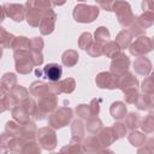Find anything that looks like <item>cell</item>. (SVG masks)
I'll return each mask as SVG.
<instances>
[{"instance_id": "obj_31", "label": "cell", "mask_w": 154, "mask_h": 154, "mask_svg": "<svg viewBox=\"0 0 154 154\" xmlns=\"http://www.w3.org/2000/svg\"><path fill=\"white\" fill-rule=\"evenodd\" d=\"M103 124H102V120L96 116V117H89L87 120H85V124H84V128L87 129L88 132L90 134H97L101 129H102Z\"/></svg>"}, {"instance_id": "obj_36", "label": "cell", "mask_w": 154, "mask_h": 154, "mask_svg": "<svg viewBox=\"0 0 154 154\" xmlns=\"http://www.w3.org/2000/svg\"><path fill=\"white\" fill-rule=\"evenodd\" d=\"M14 37H16V36H14L13 34L6 31L5 28L0 26V46H1L2 48H11Z\"/></svg>"}, {"instance_id": "obj_14", "label": "cell", "mask_w": 154, "mask_h": 154, "mask_svg": "<svg viewBox=\"0 0 154 154\" xmlns=\"http://www.w3.org/2000/svg\"><path fill=\"white\" fill-rule=\"evenodd\" d=\"M117 79H118V76H116L111 71H102L96 75L95 83H96V87H99L100 89L113 90L117 88Z\"/></svg>"}, {"instance_id": "obj_53", "label": "cell", "mask_w": 154, "mask_h": 154, "mask_svg": "<svg viewBox=\"0 0 154 154\" xmlns=\"http://www.w3.org/2000/svg\"><path fill=\"white\" fill-rule=\"evenodd\" d=\"M142 10H143V12L154 13V4H153V0H143L142 1Z\"/></svg>"}, {"instance_id": "obj_42", "label": "cell", "mask_w": 154, "mask_h": 154, "mask_svg": "<svg viewBox=\"0 0 154 154\" xmlns=\"http://www.w3.org/2000/svg\"><path fill=\"white\" fill-rule=\"evenodd\" d=\"M111 129H112V132H113L116 140H120L126 135V126H125V124H123L120 122H116L114 124H112Z\"/></svg>"}, {"instance_id": "obj_7", "label": "cell", "mask_w": 154, "mask_h": 154, "mask_svg": "<svg viewBox=\"0 0 154 154\" xmlns=\"http://www.w3.org/2000/svg\"><path fill=\"white\" fill-rule=\"evenodd\" d=\"M14 58V67L19 75H28L32 71L34 64L30 58L29 49H14L13 51Z\"/></svg>"}, {"instance_id": "obj_8", "label": "cell", "mask_w": 154, "mask_h": 154, "mask_svg": "<svg viewBox=\"0 0 154 154\" xmlns=\"http://www.w3.org/2000/svg\"><path fill=\"white\" fill-rule=\"evenodd\" d=\"M154 24V13L150 12H143L142 14L135 17L134 22L130 24L128 30L134 36H140L144 34V30L150 28Z\"/></svg>"}, {"instance_id": "obj_52", "label": "cell", "mask_w": 154, "mask_h": 154, "mask_svg": "<svg viewBox=\"0 0 154 154\" xmlns=\"http://www.w3.org/2000/svg\"><path fill=\"white\" fill-rule=\"evenodd\" d=\"M146 142H147V141H146ZM144 144H146V143H144ZM137 152H138V153H144V154H150V153H153V152H154V140H153V138L148 140L146 147H143V148H140V147H138V150H137Z\"/></svg>"}, {"instance_id": "obj_54", "label": "cell", "mask_w": 154, "mask_h": 154, "mask_svg": "<svg viewBox=\"0 0 154 154\" xmlns=\"http://www.w3.org/2000/svg\"><path fill=\"white\" fill-rule=\"evenodd\" d=\"M7 91H8V89H6L4 85H1V84H0V99H5V96H6Z\"/></svg>"}, {"instance_id": "obj_9", "label": "cell", "mask_w": 154, "mask_h": 154, "mask_svg": "<svg viewBox=\"0 0 154 154\" xmlns=\"http://www.w3.org/2000/svg\"><path fill=\"white\" fill-rule=\"evenodd\" d=\"M128 48L132 57H141V55H146L153 51V42H152L150 37L140 35V36H137V38L135 41H132L129 45Z\"/></svg>"}, {"instance_id": "obj_45", "label": "cell", "mask_w": 154, "mask_h": 154, "mask_svg": "<svg viewBox=\"0 0 154 154\" xmlns=\"http://www.w3.org/2000/svg\"><path fill=\"white\" fill-rule=\"evenodd\" d=\"M93 42V36H91V34L90 32H88V31H85V32H82L81 34V36H79V38H78V47L81 48V49H87L88 47H89V45Z\"/></svg>"}, {"instance_id": "obj_26", "label": "cell", "mask_w": 154, "mask_h": 154, "mask_svg": "<svg viewBox=\"0 0 154 154\" xmlns=\"http://www.w3.org/2000/svg\"><path fill=\"white\" fill-rule=\"evenodd\" d=\"M109 113L116 120H120L126 114V106L123 101H114L109 107Z\"/></svg>"}, {"instance_id": "obj_47", "label": "cell", "mask_w": 154, "mask_h": 154, "mask_svg": "<svg viewBox=\"0 0 154 154\" xmlns=\"http://www.w3.org/2000/svg\"><path fill=\"white\" fill-rule=\"evenodd\" d=\"M142 91L146 93V94H150L153 95L154 94V82H153V76L148 75L146 76V78L143 79L142 82Z\"/></svg>"}, {"instance_id": "obj_25", "label": "cell", "mask_w": 154, "mask_h": 154, "mask_svg": "<svg viewBox=\"0 0 154 154\" xmlns=\"http://www.w3.org/2000/svg\"><path fill=\"white\" fill-rule=\"evenodd\" d=\"M122 53V48L118 46V43L116 41H107L106 43L102 45V54L106 58H116L117 55H119Z\"/></svg>"}, {"instance_id": "obj_39", "label": "cell", "mask_w": 154, "mask_h": 154, "mask_svg": "<svg viewBox=\"0 0 154 154\" xmlns=\"http://www.w3.org/2000/svg\"><path fill=\"white\" fill-rule=\"evenodd\" d=\"M11 48L13 51L14 49H29L30 51V40L25 36H16Z\"/></svg>"}, {"instance_id": "obj_56", "label": "cell", "mask_w": 154, "mask_h": 154, "mask_svg": "<svg viewBox=\"0 0 154 154\" xmlns=\"http://www.w3.org/2000/svg\"><path fill=\"white\" fill-rule=\"evenodd\" d=\"M7 111L6 106H5V99H0V113Z\"/></svg>"}, {"instance_id": "obj_58", "label": "cell", "mask_w": 154, "mask_h": 154, "mask_svg": "<svg viewBox=\"0 0 154 154\" xmlns=\"http://www.w3.org/2000/svg\"><path fill=\"white\" fill-rule=\"evenodd\" d=\"M8 152V149L6 148V147H4V146H0V153H7Z\"/></svg>"}, {"instance_id": "obj_43", "label": "cell", "mask_w": 154, "mask_h": 154, "mask_svg": "<svg viewBox=\"0 0 154 154\" xmlns=\"http://www.w3.org/2000/svg\"><path fill=\"white\" fill-rule=\"evenodd\" d=\"M40 152H41L40 144H38L35 140H32V141H26V142L24 143V146H23V149H22V153H29V154H31V153L37 154V153H40Z\"/></svg>"}, {"instance_id": "obj_18", "label": "cell", "mask_w": 154, "mask_h": 154, "mask_svg": "<svg viewBox=\"0 0 154 154\" xmlns=\"http://www.w3.org/2000/svg\"><path fill=\"white\" fill-rule=\"evenodd\" d=\"M134 70L137 75L140 76H148L152 71V61L144 57V55H141V57H136L135 61H134Z\"/></svg>"}, {"instance_id": "obj_6", "label": "cell", "mask_w": 154, "mask_h": 154, "mask_svg": "<svg viewBox=\"0 0 154 154\" xmlns=\"http://www.w3.org/2000/svg\"><path fill=\"white\" fill-rule=\"evenodd\" d=\"M37 143L40 144V147L45 150H54L58 143L57 140V134L55 130L51 126H43L37 129L36 131V138Z\"/></svg>"}, {"instance_id": "obj_57", "label": "cell", "mask_w": 154, "mask_h": 154, "mask_svg": "<svg viewBox=\"0 0 154 154\" xmlns=\"http://www.w3.org/2000/svg\"><path fill=\"white\" fill-rule=\"evenodd\" d=\"M5 17H6V14H5V11H4V7L0 5V23L1 22H4V19H5Z\"/></svg>"}, {"instance_id": "obj_61", "label": "cell", "mask_w": 154, "mask_h": 154, "mask_svg": "<svg viewBox=\"0 0 154 154\" xmlns=\"http://www.w3.org/2000/svg\"><path fill=\"white\" fill-rule=\"evenodd\" d=\"M78 1H85V0H78Z\"/></svg>"}, {"instance_id": "obj_34", "label": "cell", "mask_w": 154, "mask_h": 154, "mask_svg": "<svg viewBox=\"0 0 154 154\" xmlns=\"http://www.w3.org/2000/svg\"><path fill=\"white\" fill-rule=\"evenodd\" d=\"M140 128L142 129L143 134H146V135L153 134V131H154V116H153V112H150L148 116H146L143 119H141Z\"/></svg>"}, {"instance_id": "obj_22", "label": "cell", "mask_w": 154, "mask_h": 154, "mask_svg": "<svg viewBox=\"0 0 154 154\" xmlns=\"http://www.w3.org/2000/svg\"><path fill=\"white\" fill-rule=\"evenodd\" d=\"M36 131H37V126L34 122L29 120L24 124L20 125V132L19 136H22L24 140L26 141H32L36 138Z\"/></svg>"}, {"instance_id": "obj_1", "label": "cell", "mask_w": 154, "mask_h": 154, "mask_svg": "<svg viewBox=\"0 0 154 154\" xmlns=\"http://www.w3.org/2000/svg\"><path fill=\"white\" fill-rule=\"evenodd\" d=\"M24 7L26 23L32 28H37L46 10L52 7V2L51 0H26Z\"/></svg>"}, {"instance_id": "obj_4", "label": "cell", "mask_w": 154, "mask_h": 154, "mask_svg": "<svg viewBox=\"0 0 154 154\" xmlns=\"http://www.w3.org/2000/svg\"><path fill=\"white\" fill-rule=\"evenodd\" d=\"M100 13L97 6L87 5V4H77L73 7L72 17L77 23H93Z\"/></svg>"}, {"instance_id": "obj_40", "label": "cell", "mask_w": 154, "mask_h": 154, "mask_svg": "<svg viewBox=\"0 0 154 154\" xmlns=\"http://www.w3.org/2000/svg\"><path fill=\"white\" fill-rule=\"evenodd\" d=\"M20 103L23 105V107L25 108V111L29 113L30 118H34V116H35V113H36V107H37L35 100H34L31 96H28V97L24 99Z\"/></svg>"}, {"instance_id": "obj_55", "label": "cell", "mask_w": 154, "mask_h": 154, "mask_svg": "<svg viewBox=\"0 0 154 154\" xmlns=\"http://www.w3.org/2000/svg\"><path fill=\"white\" fill-rule=\"evenodd\" d=\"M51 2L54 6H61V5H64L66 2V0H51Z\"/></svg>"}, {"instance_id": "obj_20", "label": "cell", "mask_w": 154, "mask_h": 154, "mask_svg": "<svg viewBox=\"0 0 154 154\" xmlns=\"http://www.w3.org/2000/svg\"><path fill=\"white\" fill-rule=\"evenodd\" d=\"M29 93L35 97H41L48 94H53L49 88V83H46L43 81H35L29 87Z\"/></svg>"}, {"instance_id": "obj_10", "label": "cell", "mask_w": 154, "mask_h": 154, "mask_svg": "<svg viewBox=\"0 0 154 154\" xmlns=\"http://www.w3.org/2000/svg\"><path fill=\"white\" fill-rule=\"evenodd\" d=\"M29 95V90L23 85H16L11 90L7 91L5 96V106L7 109H12L14 106L19 105L24 99H26Z\"/></svg>"}, {"instance_id": "obj_27", "label": "cell", "mask_w": 154, "mask_h": 154, "mask_svg": "<svg viewBox=\"0 0 154 154\" xmlns=\"http://www.w3.org/2000/svg\"><path fill=\"white\" fill-rule=\"evenodd\" d=\"M134 35L128 30V29H123L122 31L118 32V35L116 36V42L118 43V46L122 49H125L129 47V45L132 42Z\"/></svg>"}, {"instance_id": "obj_37", "label": "cell", "mask_w": 154, "mask_h": 154, "mask_svg": "<svg viewBox=\"0 0 154 154\" xmlns=\"http://www.w3.org/2000/svg\"><path fill=\"white\" fill-rule=\"evenodd\" d=\"M0 84L4 85L6 89L11 90L12 88H14L17 85V76L13 72H6L2 75L1 79H0Z\"/></svg>"}, {"instance_id": "obj_49", "label": "cell", "mask_w": 154, "mask_h": 154, "mask_svg": "<svg viewBox=\"0 0 154 154\" xmlns=\"http://www.w3.org/2000/svg\"><path fill=\"white\" fill-rule=\"evenodd\" d=\"M45 46V42L42 37L35 36L30 40V51H36V52H42V48Z\"/></svg>"}, {"instance_id": "obj_24", "label": "cell", "mask_w": 154, "mask_h": 154, "mask_svg": "<svg viewBox=\"0 0 154 154\" xmlns=\"http://www.w3.org/2000/svg\"><path fill=\"white\" fill-rule=\"evenodd\" d=\"M11 114H12L13 120L17 122V123L20 124V125L30 120V116H29V113L25 111V108L23 107L22 103L14 106V107L11 109Z\"/></svg>"}, {"instance_id": "obj_3", "label": "cell", "mask_w": 154, "mask_h": 154, "mask_svg": "<svg viewBox=\"0 0 154 154\" xmlns=\"http://www.w3.org/2000/svg\"><path fill=\"white\" fill-rule=\"evenodd\" d=\"M72 118H73L72 108H70L67 106H64V107H60V108H55L48 116L47 123H48V126L57 130V129H61V128L69 125L71 123Z\"/></svg>"}, {"instance_id": "obj_38", "label": "cell", "mask_w": 154, "mask_h": 154, "mask_svg": "<svg viewBox=\"0 0 154 154\" xmlns=\"http://www.w3.org/2000/svg\"><path fill=\"white\" fill-rule=\"evenodd\" d=\"M84 131H85V128H84V124H83L82 119L71 120V134H72V136L83 138L84 137Z\"/></svg>"}, {"instance_id": "obj_48", "label": "cell", "mask_w": 154, "mask_h": 154, "mask_svg": "<svg viewBox=\"0 0 154 154\" xmlns=\"http://www.w3.org/2000/svg\"><path fill=\"white\" fill-rule=\"evenodd\" d=\"M137 96H138V90L137 89H130V90L124 91V101L129 105H135Z\"/></svg>"}, {"instance_id": "obj_16", "label": "cell", "mask_w": 154, "mask_h": 154, "mask_svg": "<svg viewBox=\"0 0 154 154\" xmlns=\"http://www.w3.org/2000/svg\"><path fill=\"white\" fill-rule=\"evenodd\" d=\"M129 66H130V59L128 55H125L122 52L119 55L112 59L111 65H109V71L114 73L116 76H120L129 70Z\"/></svg>"}, {"instance_id": "obj_29", "label": "cell", "mask_w": 154, "mask_h": 154, "mask_svg": "<svg viewBox=\"0 0 154 154\" xmlns=\"http://www.w3.org/2000/svg\"><path fill=\"white\" fill-rule=\"evenodd\" d=\"M25 142L26 140H24L22 136H11L10 141L6 144V148L8 149V152H12V153H22V149Z\"/></svg>"}, {"instance_id": "obj_60", "label": "cell", "mask_w": 154, "mask_h": 154, "mask_svg": "<svg viewBox=\"0 0 154 154\" xmlns=\"http://www.w3.org/2000/svg\"><path fill=\"white\" fill-rule=\"evenodd\" d=\"M94 1H95V2H99V1H100V0H94Z\"/></svg>"}, {"instance_id": "obj_11", "label": "cell", "mask_w": 154, "mask_h": 154, "mask_svg": "<svg viewBox=\"0 0 154 154\" xmlns=\"http://www.w3.org/2000/svg\"><path fill=\"white\" fill-rule=\"evenodd\" d=\"M35 75L37 77L43 76L49 82H57L60 79V77L63 75V67L57 63H49L42 70H40V69L35 70Z\"/></svg>"}, {"instance_id": "obj_51", "label": "cell", "mask_w": 154, "mask_h": 154, "mask_svg": "<svg viewBox=\"0 0 154 154\" xmlns=\"http://www.w3.org/2000/svg\"><path fill=\"white\" fill-rule=\"evenodd\" d=\"M30 58L34 64V66H41L43 63V55L42 52H36V51H30Z\"/></svg>"}, {"instance_id": "obj_5", "label": "cell", "mask_w": 154, "mask_h": 154, "mask_svg": "<svg viewBox=\"0 0 154 154\" xmlns=\"http://www.w3.org/2000/svg\"><path fill=\"white\" fill-rule=\"evenodd\" d=\"M36 113L34 116L35 120H42L47 118L57 107H58V97L54 94H48L38 97V102H36Z\"/></svg>"}, {"instance_id": "obj_44", "label": "cell", "mask_w": 154, "mask_h": 154, "mask_svg": "<svg viewBox=\"0 0 154 154\" xmlns=\"http://www.w3.org/2000/svg\"><path fill=\"white\" fill-rule=\"evenodd\" d=\"M85 51H87V53H88L90 57L97 58V57L102 55V45H101V43H97V42H95V41H93Z\"/></svg>"}, {"instance_id": "obj_23", "label": "cell", "mask_w": 154, "mask_h": 154, "mask_svg": "<svg viewBox=\"0 0 154 154\" xmlns=\"http://www.w3.org/2000/svg\"><path fill=\"white\" fill-rule=\"evenodd\" d=\"M135 105H136V107L140 111H149V109H152L153 108V105H154L153 95L146 94V93H142V94L138 93V96L136 99Z\"/></svg>"}, {"instance_id": "obj_15", "label": "cell", "mask_w": 154, "mask_h": 154, "mask_svg": "<svg viewBox=\"0 0 154 154\" xmlns=\"http://www.w3.org/2000/svg\"><path fill=\"white\" fill-rule=\"evenodd\" d=\"M6 17L14 22H22L25 18V7L22 4H14V2H6L2 5Z\"/></svg>"}, {"instance_id": "obj_35", "label": "cell", "mask_w": 154, "mask_h": 154, "mask_svg": "<svg viewBox=\"0 0 154 154\" xmlns=\"http://www.w3.org/2000/svg\"><path fill=\"white\" fill-rule=\"evenodd\" d=\"M111 38V34L108 31V29L106 26H99L96 28L95 32H94V41L97 42V43H106L107 41H109Z\"/></svg>"}, {"instance_id": "obj_21", "label": "cell", "mask_w": 154, "mask_h": 154, "mask_svg": "<svg viewBox=\"0 0 154 154\" xmlns=\"http://www.w3.org/2000/svg\"><path fill=\"white\" fill-rule=\"evenodd\" d=\"M96 137H97V140H99L102 149H106L107 147H109L111 144H113L114 141H117L116 137H114V135H113V132H112L111 126L109 128H103L102 126V129L97 132V136Z\"/></svg>"}, {"instance_id": "obj_50", "label": "cell", "mask_w": 154, "mask_h": 154, "mask_svg": "<svg viewBox=\"0 0 154 154\" xmlns=\"http://www.w3.org/2000/svg\"><path fill=\"white\" fill-rule=\"evenodd\" d=\"M102 100L101 99H93L88 105H89V109L91 113V117H96L100 113V106H101Z\"/></svg>"}, {"instance_id": "obj_41", "label": "cell", "mask_w": 154, "mask_h": 154, "mask_svg": "<svg viewBox=\"0 0 154 154\" xmlns=\"http://www.w3.org/2000/svg\"><path fill=\"white\" fill-rule=\"evenodd\" d=\"M75 112L77 114V117L82 120H87L89 117H91V113H90V109H89V105L87 103H79L76 106L75 108Z\"/></svg>"}, {"instance_id": "obj_30", "label": "cell", "mask_w": 154, "mask_h": 154, "mask_svg": "<svg viewBox=\"0 0 154 154\" xmlns=\"http://www.w3.org/2000/svg\"><path fill=\"white\" fill-rule=\"evenodd\" d=\"M128 141L130 142V144L132 147H142L144 146L146 141H147V137L143 132H140L137 130H131L130 134L128 135Z\"/></svg>"}, {"instance_id": "obj_13", "label": "cell", "mask_w": 154, "mask_h": 154, "mask_svg": "<svg viewBox=\"0 0 154 154\" xmlns=\"http://www.w3.org/2000/svg\"><path fill=\"white\" fill-rule=\"evenodd\" d=\"M55 22H57V14L52 10V7L46 10L38 24L41 35H51L55 29Z\"/></svg>"}, {"instance_id": "obj_19", "label": "cell", "mask_w": 154, "mask_h": 154, "mask_svg": "<svg viewBox=\"0 0 154 154\" xmlns=\"http://www.w3.org/2000/svg\"><path fill=\"white\" fill-rule=\"evenodd\" d=\"M102 150V147L97 140L96 136L91 135V136H88V137H83L82 138V152L83 153H100Z\"/></svg>"}, {"instance_id": "obj_33", "label": "cell", "mask_w": 154, "mask_h": 154, "mask_svg": "<svg viewBox=\"0 0 154 154\" xmlns=\"http://www.w3.org/2000/svg\"><path fill=\"white\" fill-rule=\"evenodd\" d=\"M60 152H67V153H81L82 152V138L72 136L69 144L63 147Z\"/></svg>"}, {"instance_id": "obj_32", "label": "cell", "mask_w": 154, "mask_h": 154, "mask_svg": "<svg viewBox=\"0 0 154 154\" xmlns=\"http://www.w3.org/2000/svg\"><path fill=\"white\" fill-rule=\"evenodd\" d=\"M125 126L126 129H129L130 131L131 130H136L137 128H140V124H141V117L138 113H135V112H130L128 114H125Z\"/></svg>"}, {"instance_id": "obj_17", "label": "cell", "mask_w": 154, "mask_h": 154, "mask_svg": "<svg viewBox=\"0 0 154 154\" xmlns=\"http://www.w3.org/2000/svg\"><path fill=\"white\" fill-rule=\"evenodd\" d=\"M138 84H140L138 79L135 77V75H132L129 71L118 76V79H117V88L120 89L123 93L130 89H137Z\"/></svg>"}, {"instance_id": "obj_12", "label": "cell", "mask_w": 154, "mask_h": 154, "mask_svg": "<svg viewBox=\"0 0 154 154\" xmlns=\"http://www.w3.org/2000/svg\"><path fill=\"white\" fill-rule=\"evenodd\" d=\"M49 88L51 91L54 95H60V94H71L75 88H76V81L75 78H65V79H59L57 82H49Z\"/></svg>"}, {"instance_id": "obj_28", "label": "cell", "mask_w": 154, "mask_h": 154, "mask_svg": "<svg viewBox=\"0 0 154 154\" xmlns=\"http://www.w3.org/2000/svg\"><path fill=\"white\" fill-rule=\"evenodd\" d=\"M78 58H79V55H78L77 51L67 49L61 55V63L66 67H72V66H75L78 63Z\"/></svg>"}, {"instance_id": "obj_2", "label": "cell", "mask_w": 154, "mask_h": 154, "mask_svg": "<svg viewBox=\"0 0 154 154\" xmlns=\"http://www.w3.org/2000/svg\"><path fill=\"white\" fill-rule=\"evenodd\" d=\"M112 11L116 13L118 23L124 29H128L136 17L132 12L130 4L125 0H114V2L112 5Z\"/></svg>"}, {"instance_id": "obj_59", "label": "cell", "mask_w": 154, "mask_h": 154, "mask_svg": "<svg viewBox=\"0 0 154 154\" xmlns=\"http://www.w3.org/2000/svg\"><path fill=\"white\" fill-rule=\"evenodd\" d=\"M2 49H4V48H2V47H1V46H0V58H1V57H2Z\"/></svg>"}, {"instance_id": "obj_46", "label": "cell", "mask_w": 154, "mask_h": 154, "mask_svg": "<svg viewBox=\"0 0 154 154\" xmlns=\"http://www.w3.org/2000/svg\"><path fill=\"white\" fill-rule=\"evenodd\" d=\"M5 131L12 136H19L20 132V124H18L14 120H8L5 124Z\"/></svg>"}]
</instances>
